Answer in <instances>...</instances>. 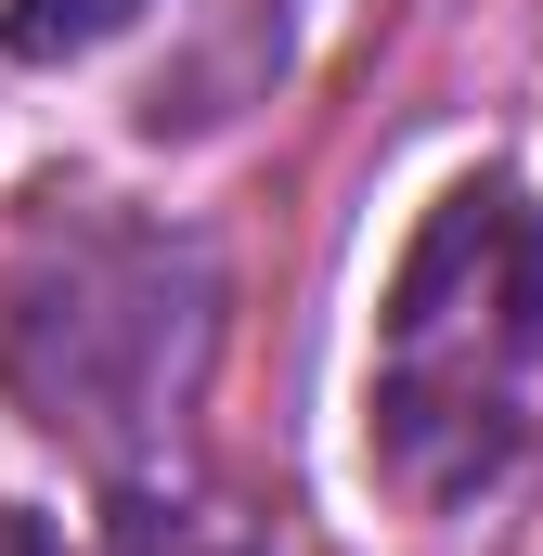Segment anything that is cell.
Wrapping results in <instances>:
<instances>
[{"mask_svg": "<svg viewBox=\"0 0 543 556\" xmlns=\"http://www.w3.org/2000/svg\"><path fill=\"white\" fill-rule=\"evenodd\" d=\"M220 363V260L117 194H39L0 260V402L52 453L142 479Z\"/></svg>", "mask_w": 543, "mask_h": 556, "instance_id": "1", "label": "cell"}, {"mask_svg": "<svg viewBox=\"0 0 543 556\" xmlns=\"http://www.w3.org/2000/svg\"><path fill=\"white\" fill-rule=\"evenodd\" d=\"M543 427V194L518 168L440 181L414 220L376 363H363V453L414 518H453L518 479Z\"/></svg>", "mask_w": 543, "mask_h": 556, "instance_id": "2", "label": "cell"}, {"mask_svg": "<svg viewBox=\"0 0 543 556\" xmlns=\"http://www.w3.org/2000/svg\"><path fill=\"white\" fill-rule=\"evenodd\" d=\"M117 26H142V0H0V52L13 65H78Z\"/></svg>", "mask_w": 543, "mask_h": 556, "instance_id": "3", "label": "cell"}, {"mask_svg": "<svg viewBox=\"0 0 543 556\" xmlns=\"http://www.w3.org/2000/svg\"><path fill=\"white\" fill-rule=\"evenodd\" d=\"M0 556H65V544H52V531H39L26 505H0Z\"/></svg>", "mask_w": 543, "mask_h": 556, "instance_id": "4", "label": "cell"}, {"mask_svg": "<svg viewBox=\"0 0 543 556\" xmlns=\"http://www.w3.org/2000/svg\"><path fill=\"white\" fill-rule=\"evenodd\" d=\"M130 556H233V544H155V531H142V544Z\"/></svg>", "mask_w": 543, "mask_h": 556, "instance_id": "5", "label": "cell"}]
</instances>
